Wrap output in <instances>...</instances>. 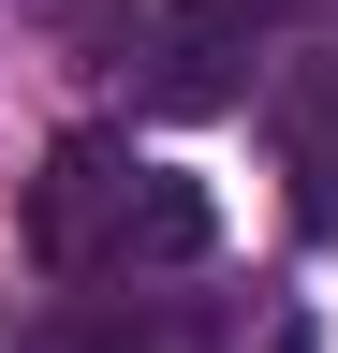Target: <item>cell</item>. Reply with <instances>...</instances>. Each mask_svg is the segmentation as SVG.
Wrapping results in <instances>:
<instances>
[{
	"label": "cell",
	"instance_id": "obj_1",
	"mask_svg": "<svg viewBox=\"0 0 338 353\" xmlns=\"http://www.w3.org/2000/svg\"><path fill=\"white\" fill-rule=\"evenodd\" d=\"M279 30H324V0H162L147 44H133V103L147 118H221V103H250V74H265Z\"/></svg>",
	"mask_w": 338,
	"mask_h": 353
},
{
	"label": "cell",
	"instance_id": "obj_4",
	"mask_svg": "<svg viewBox=\"0 0 338 353\" xmlns=\"http://www.w3.org/2000/svg\"><path fill=\"white\" fill-rule=\"evenodd\" d=\"M206 250H221V206H206V176H162V162H147L133 221H118V280H177V265H206Z\"/></svg>",
	"mask_w": 338,
	"mask_h": 353
},
{
	"label": "cell",
	"instance_id": "obj_3",
	"mask_svg": "<svg viewBox=\"0 0 338 353\" xmlns=\"http://www.w3.org/2000/svg\"><path fill=\"white\" fill-rule=\"evenodd\" d=\"M279 176H294V221L309 236H338V30L309 44V59H279Z\"/></svg>",
	"mask_w": 338,
	"mask_h": 353
},
{
	"label": "cell",
	"instance_id": "obj_5",
	"mask_svg": "<svg viewBox=\"0 0 338 353\" xmlns=\"http://www.w3.org/2000/svg\"><path fill=\"white\" fill-rule=\"evenodd\" d=\"M59 353H221V324H206V309H177V294H133V309H89Z\"/></svg>",
	"mask_w": 338,
	"mask_h": 353
},
{
	"label": "cell",
	"instance_id": "obj_2",
	"mask_svg": "<svg viewBox=\"0 0 338 353\" xmlns=\"http://www.w3.org/2000/svg\"><path fill=\"white\" fill-rule=\"evenodd\" d=\"M133 192H147L133 132H59L45 176H30V265H45V280H118V221H133Z\"/></svg>",
	"mask_w": 338,
	"mask_h": 353
}]
</instances>
